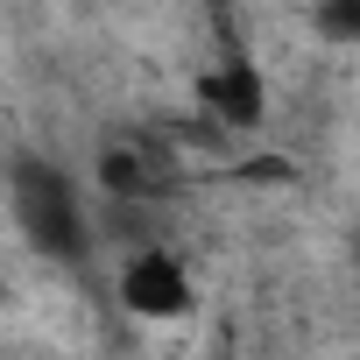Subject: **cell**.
Masks as SVG:
<instances>
[{"mask_svg":"<svg viewBox=\"0 0 360 360\" xmlns=\"http://www.w3.org/2000/svg\"><path fill=\"white\" fill-rule=\"evenodd\" d=\"M8 198H15V226L29 233V248H36V255H50V262H85L92 226H85L78 184H71L57 162L22 155V162L8 169Z\"/></svg>","mask_w":360,"mask_h":360,"instance_id":"cell-1","label":"cell"},{"mask_svg":"<svg viewBox=\"0 0 360 360\" xmlns=\"http://www.w3.org/2000/svg\"><path fill=\"white\" fill-rule=\"evenodd\" d=\"M198 113H212V127H233V134L262 127L269 92H262V71H255L248 50H219V57L198 71Z\"/></svg>","mask_w":360,"mask_h":360,"instance_id":"cell-2","label":"cell"},{"mask_svg":"<svg viewBox=\"0 0 360 360\" xmlns=\"http://www.w3.org/2000/svg\"><path fill=\"white\" fill-rule=\"evenodd\" d=\"M120 304H127L134 318H148V325L184 318V311H191V276H184V262H176L169 248L127 255V269H120Z\"/></svg>","mask_w":360,"mask_h":360,"instance_id":"cell-3","label":"cell"},{"mask_svg":"<svg viewBox=\"0 0 360 360\" xmlns=\"http://www.w3.org/2000/svg\"><path fill=\"white\" fill-rule=\"evenodd\" d=\"M92 184H99L106 198H120V205H141V198L162 184V169H155L148 148H106L99 169H92Z\"/></svg>","mask_w":360,"mask_h":360,"instance_id":"cell-4","label":"cell"},{"mask_svg":"<svg viewBox=\"0 0 360 360\" xmlns=\"http://www.w3.org/2000/svg\"><path fill=\"white\" fill-rule=\"evenodd\" d=\"M318 36H332V43H360V0H332V8H318Z\"/></svg>","mask_w":360,"mask_h":360,"instance_id":"cell-5","label":"cell"},{"mask_svg":"<svg viewBox=\"0 0 360 360\" xmlns=\"http://www.w3.org/2000/svg\"><path fill=\"white\" fill-rule=\"evenodd\" d=\"M240 176H248V184H290L297 169H290V155H248Z\"/></svg>","mask_w":360,"mask_h":360,"instance_id":"cell-6","label":"cell"},{"mask_svg":"<svg viewBox=\"0 0 360 360\" xmlns=\"http://www.w3.org/2000/svg\"><path fill=\"white\" fill-rule=\"evenodd\" d=\"M0 297H8V276H0Z\"/></svg>","mask_w":360,"mask_h":360,"instance_id":"cell-7","label":"cell"},{"mask_svg":"<svg viewBox=\"0 0 360 360\" xmlns=\"http://www.w3.org/2000/svg\"><path fill=\"white\" fill-rule=\"evenodd\" d=\"M353 262H360V240H353Z\"/></svg>","mask_w":360,"mask_h":360,"instance_id":"cell-8","label":"cell"}]
</instances>
